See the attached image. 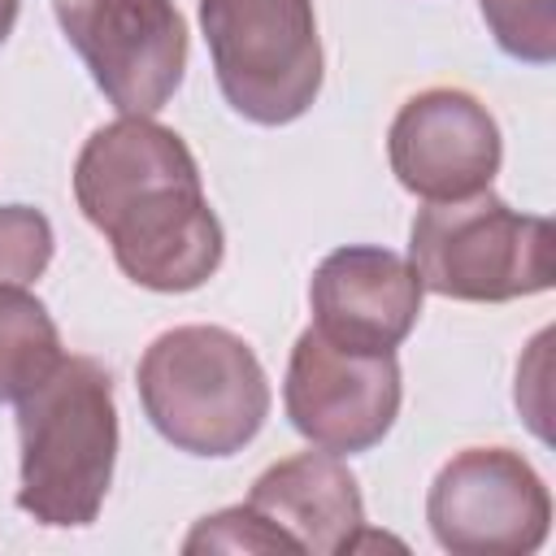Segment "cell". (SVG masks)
<instances>
[{"mask_svg": "<svg viewBox=\"0 0 556 556\" xmlns=\"http://www.w3.org/2000/svg\"><path fill=\"white\" fill-rule=\"evenodd\" d=\"M387 156L404 191L421 200H460L491 187L504 143L478 96L460 87H430L400 104Z\"/></svg>", "mask_w": 556, "mask_h": 556, "instance_id": "obj_9", "label": "cell"}, {"mask_svg": "<svg viewBox=\"0 0 556 556\" xmlns=\"http://www.w3.org/2000/svg\"><path fill=\"white\" fill-rule=\"evenodd\" d=\"M556 0H478L500 52L526 65L556 61Z\"/></svg>", "mask_w": 556, "mask_h": 556, "instance_id": "obj_13", "label": "cell"}, {"mask_svg": "<svg viewBox=\"0 0 556 556\" xmlns=\"http://www.w3.org/2000/svg\"><path fill=\"white\" fill-rule=\"evenodd\" d=\"M17 508L39 526H91L117 465L113 378L91 356H61L17 400Z\"/></svg>", "mask_w": 556, "mask_h": 556, "instance_id": "obj_2", "label": "cell"}, {"mask_svg": "<svg viewBox=\"0 0 556 556\" xmlns=\"http://www.w3.org/2000/svg\"><path fill=\"white\" fill-rule=\"evenodd\" d=\"M282 404L313 447L334 456L369 452L400 417L395 352H352L308 326L291 348Z\"/></svg>", "mask_w": 556, "mask_h": 556, "instance_id": "obj_8", "label": "cell"}, {"mask_svg": "<svg viewBox=\"0 0 556 556\" xmlns=\"http://www.w3.org/2000/svg\"><path fill=\"white\" fill-rule=\"evenodd\" d=\"M139 404L156 434L187 456H235L269 417L256 352L226 326H174L135 369Z\"/></svg>", "mask_w": 556, "mask_h": 556, "instance_id": "obj_3", "label": "cell"}, {"mask_svg": "<svg viewBox=\"0 0 556 556\" xmlns=\"http://www.w3.org/2000/svg\"><path fill=\"white\" fill-rule=\"evenodd\" d=\"M248 508L261 513L291 543V552L313 556L348 552L365 526L361 486L334 452H295L269 465L252 482Z\"/></svg>", "mask_w": 556, "mask_h": 556, "instance_id": "obj_11", "label": "cell"}, {"mask_svg": "<svg viewBox=\"0 0 556 556\" xmlns=\"http://www.w3.org/2000/svg\"><path fill=\"white\" fill-rule=\"evenodd\" d=\"M552 222L508 208L491 191L460 200H430L413 217L408 265L421 287L443 300L504 304L552 291Z\"/></svg>", "mask_w": 556, "mask_h": 556, "instance_id": "obj_4", "label": "cell"}, {"mask_svg": "<svg viewBox=\"0 0 556 556\" xmlns=\"http://www.w3.org/2000/svg\"><path fill=\"white\" fill-rule=\"evenodd\" d=\"M52 222L30 204H0V282L30 287L52 261Z\"/></svg>", "mask_w": 556, "mask_h": 556, "instance_id": "obj_14", "label": "cell"}, {"mask_svg": "<svg viewBox=\"0 0 556 556\" xmlns=\"http://www.w3.org/2000/svg\"><path fill=\"white\" fill-rule=\"evenodd\" d=\"M74 200L113 243L117 269L148 291L204 287L226 252L191 148L152 117L100 126L74 161Z\"/></svg>", "mask_w": 556, "mask_h": 556, "instance_id": "obj_1", "label": "cell"}, {"mask_svg": "<svg viewBox=\"0 0 556 556\" xmlns=\"http://www.w3.org/2000/svg\"><path fill=\"white\" fill-rule=\"evenodd\" d=\"M213 74L226 104L256 126L304 117L321 91L313 0H200Z\"/></svg>", "mask_w": 556, "mask_h": 556, "instance_id": "obj_5", "label": "cell"}, {"mask_svg": "<svg viewBox=\"0 0 556 556\" xmlns=\"http://www.w3.org/2000/svg\"><path fill=\"white\" fill-rule=\"evenodd\" d=\"M17 9H22V0H0V43L13 35V22H17Z\"/></svg>", "mask_w": 556, "mask_h": 556, "instance_id": "obj_16", "label": "cell"}, {"mask_svg": "<svg viewBox=\"0 0 556 556\" xmlns=\"http://www.w3.org/2000/svg\"><path fill=\"white\" fill-rule=\"evenodd\" d=\"M182 552H291V543L261 513L239 504V508H222V513L204 517L187 534Z\"/></svg>", "mask_w": 556, "mask_h": 556, "instance_id": "obj_15", "label": "cell"}, {"mask_svg": "<svg viewBox=\"0 0 556 556\" xmlns=\"http://www.w3.org/2000/svg\"><path fill=\"white\" fill-rule=\"evenodd\" d=\"M61 361L52 313L13 282H0V404L22 400Z\"/></svg>", "mask_w": 556, "mask_h": 556, "instance_id": "obj_12", "label": "cell"}, {"mask_svg": "<svg viewBox=\"0 0 556 556\" xmlns=\"http://www.w3.org/2000/svg\"><path fill=\"white\" fill-rule=\"evenodd\" d=\"M70 48L126 117L161 113L187 74V22L174 0H52Z\"/></svg>", "mask_w": 556, "mask_h": 556, "instance_id": "obj_6", "label": "cell"}, {"mask_svg": "<svg viewBox=\"0 0 556 556\" xmlns=\"http://www.w3.org/2000/svg\"><path fill=\"white\" fill-rule=\"evenodd\" d=\"M417 269L374 243L334 248L308 282L313 330L352 352H395L421 317Z\"/></svg>", "mask_w": 556, "mask_h": 556, "instance_id": "obj_10", "label": "cell"}, {"mask_svg": "<svg viewBox=\"0 0 556 556\" xmlns=\"http://www.w3.org/2000/svg\"><path fill=\"white\" fill-rule=\"evenodd\" d=\"M426 521L443 552L526 556L543 547L552 495L513 447H465L430 482Z\"/></svg>", "mask_w": 556, "mask_h": 556, "instance_id": "obj_7", "label": "cell"}]
</instances>
